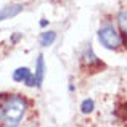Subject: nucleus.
<instances>
[{
    "instance_id": "f257e3e1",
    "label": "nucleus",
    "mask_w": 127,
    "mask_h": 127,
    "mask_svg": "<svg viewBox=\"0 0 127 127\" xmlns=\"http://www.w3.org/2000/svg\"><path fill=\"white\" fill-rule=\"evenodd\" d=\"M26 113V101L19 95L0 98V122L3 126H18Z\"/></svg>"
},
{
    "instance_id": "f03ea898",
    "label": "nucleus",
    "mask_w": 127,
    "mask_h": 127,
    "mask_svg": "<svg viewBox=\"0 0 127 127\" xmlns=\"http://www.w3.org/2000/svg\"><path fill=\"white\" fill-rule=\"evenodd\" d=\"M98 40L101 42L103 47H106L109 50H114L121 43V37H119V32L114 29V26L106 24L98 31Z\"/></svg>"
},
{
    "instance_id": "7ed1b4c3",
    "label": "nucleus",
    "mask_w": 127,
    "mask_h": 127,
    "mask_svg": "<svg viewBox=\"0 0 127 127\" xmlns=\"http://www.w3.org/2000/svg\"><path fill=\"white\" fill-rule=\"evenodd\" d=\"M13 81L16 82H24L28 87H34L35 85V77L31 74L28 68H18L13 72Z\"/></svg>"
},
{
    "instance_id": "20e7f679",
    "label": "nucleus",
    "mask_w": 127,
    "mask_h": 127,
    "mask_svg": "<svg viewBox=\"0 0 127 127\" xmlns=\"http://www.w3.org/2000/svg\"><path fill=\"white\" fill-rule=\"evenodd\" d=\"M82 63H84V66H87V68H98V66H103V63L95 56V53H93V50H92L90 45L87 47L84 50V53H82Z\"/></svg>"
},
{
    "instance_id": "39448f33",
    "label": "nucleus",
    "mask_w": 127,
    "mask_h": 127,
    "mask_svg": "<svg viewBox=\"0 0 127 127\" xmlns=\"http://www.w3.org/2000/svg\"><path fill=\"white\" fill-rule=\"evenodd\" d=\"M21 11H23V5H19V3L8 5V6H5V8H0V23H2L3 19H10V18H13V16L19 15Z\"/></svg>"
},
{
    "instance_id": "423d86ee",
    "label": "nucleus",
    "mask_w": 127,
    "mask_h": 127,
    "mask_svg": "<svg viewBox=\"0 0 127 127\" xmlns=\"http://www.w3.org/2000/svg\"><path fill=\"white\" fill-rule=\"evenodd\" d=\"M43 74H45V63H43V56L39 55L37 58V69H35V85L40 87L42 81H43Z\"/></svg>"
},
{
    "instance_id": "0eeeda50",
    "label": "nucleus",
    "mask_w": 127,
    "mask_h": 127,
    "mask_svg": "<svg viewBox=\"0 0 127 127\" xmlns=\"http://www.w3.org/2000/svg\"><path fill=\"white\" fill-rule=\"evenodd\" d=\"M118 23L121 28V32L124 34V40H127V10H122L118 15Z\"/></svg>"
},
{
    "instance_id": "6e6552de",
    "label": "nucleus",
    "mask_w": 127,
    "mask_h": 127,
    "mask_svg": "<svg viewBox=\"0 0 127 127\" xmlns=\"http://www.w3.org/2000/svg\"><path fill=\"white\" fill-rule=\"evenodd\" d=\"M55 39H56V34L53 31L43 32V34L40 35V45L42 47H48V45H52V43L55 42Z\"/></svg>"
},
{
    "instance_id": "1a4fd4ad",
    "label": "nucleus",
    "mask_w": 127,
    "mask_h": 127,
    "mask_svg": "<svg viewBox=\"0 0 127 127\" xmlns=\"http://www.w3.org/2000/svg\"><path fill=\"white\" fill-rule=\"evenodd\" d=\"M81 111L84 113V114H89V113H92L93 111V100H84L82 101V105H81Z\"/></svg>"
},
{
    "instance_id": "9d476101",
    "label": "nucleus",
    "mask_w": 127,
    "mask_h": 127,
    "mask_svg": "<svg viewBox=\"0 0 127 127\" xmlns=\"http://www.w3.org/2000/svg\"><path fill=\"white\" fill-rule=\"evenodd\" d=\"M116 116L121 118V119H127V103L121 105L118 109H116Z\"/></svg>"
},
{
    "instance_id": "9b49d317",
    "label": "nucleus",
    "mask_w": 127,
    "mask_h": 127,
    "mask_svg": "<svg viewBox=\"0 0 127 127\" xmlns=\"http://www.w3.org/2000/svg\"><path fill=\"white\" fill-rule=\"evenodd\" d=\"M47 24H48V21H47V19H42V21H40V26H42V28H45Z\"/></svg>"
}]
</instances>
